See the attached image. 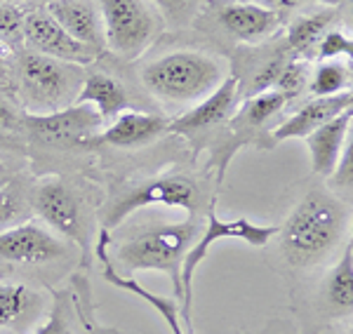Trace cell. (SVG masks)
Here are the masks:
<instances>
[{"label":"cell","instance_id":"obj_18","mask_svg":"<svg viewBox=\"0 0 353 334\" xmlns=\"http://www.w3.org/2000/svg\"><path fill=\"white\" fill-rule=\"evenodd\" d=\"M73 104H88L99 113L101 121H113L116 116H121L123 111H128L130 97L128 90L123 87V83H118L116 78L109 73H90L83 78V85L76 94Z\"/></svg>","mask_w":353,"mask_h":334},{"label":"cell","instance_id":"obj_22","mask_svg":"<svg viewBox=\"0 0 353 334\" xmlns=\"http://www.w3.org/2000/svg\"><path fill=\"white\" fill-rule=\"evenodd\" d=\"M285 106H288V101L283 94H278L276 90H264V92L245 99V104L238 106L236 113L231 116V123L241 129L261 127V125H266L273 116H278Z\"/></svg>","mask_w":353,"mask_h":334},{"label":"cell","instance_id":"obj_32","mask_svg":"<svg viewBox=\"0 0 353 334\" xmlns=\"http://www.w3.org/2000/svg\"><path fill=\"white\" fill-rule=\"evenodd\" d=\"M304 0H259V5H264V8H271V10H290V8H297L301 5Z\"/></svg>","mask_w":353,"mask_h":334},{"label":"cell","instance_id":"obj_29","mask_svg":"<svg viewBox=\"0 0 353 334\" xmlns=\"http://www.w3.org/2000/svg\"><path fill=\"white\" fill-rule=\"evenodd\" d=\"M151 3L158 5V10H161L170 24L181 26L191 19L193 3H196V0H151Z\"/></svg>","mask_w":353,"mask_h":334},{"label":"cell","instance_id":"obj_5","mask_svg":"<svg viewBox=\"0 0 353 334\" xmlns=\"http://www.w3.org/2000/svg\"><path fill=\"white\" fill-rule=\"evenodd\" d=\"M278 226H264V224H252L250 219H233V222H224L217 214L214 202L210 205L208 212V222L205 229L198 233L196 242L189 247V252L184 254V262H181L179 271V285H181V299H179V311L181 318L191 325V302H193V278H196V271L201 269V264L208 257L210 247L214 242L224 240V238H233V240H243L252 247H264L276 238Z\"/></svg>","mask_w":353,"mask_h":334},{"label":"cell","instance_id":"obj_11","mask_svg":"<svg viewBox=\"0 0 353 334\" xmlns=\"http://www.w3.org/2000/svg\"><path fill=\"white\" fill-rule=\"evenodd\" d=\"M19 123L45 141L57 144H85L104 125L99 113L88 104H71L50 113H26Z\"/></svg>","mask_w":353,"mask_h":334},{"label":"cell","instance_id":"obj_31","mask_svg":"<svg viewBox=\"0 0 353 334\" xmlns=\"http://www.w3.org/2000/svg\"><path fill=\"white\" fill-rule=\"evenodd\" d=\"M19 121H21V118H17V111H14V106L10 104V99L5 97V94H0V125L12 127Z\"/></svg>","mask_w":353,"mask_h":334},{"label":"cell","instance_id":"obj_6","mask_svg":"<svg viewBox=\"0 0 353 334\" xmlns=\"http://www.w3.org/2000/svg\"><path fill=\"white\" fill-rule=\"evenodd\" d=\"M104 43L121 59H137L161 33V17L146 0H97Z\"/></svg>","mask_w":353,"mask_h":334},{"label":"cell","instance_id":"obj_14","mask_svg":"<svg viewBox=\"0 0 353 334\" xmlns=\"http://www.w3.org/2000/svg\"><path fill=\"white\" fill-rule=\"evenodd\" d=\"M168 134V118L158 113L125 111L111 121L109 127L97 132L85 144L88 146H113V149H137Z\"/></svg>","mask_w":353,"mask_h":334},{"label":"cell","instance_id":"obj_25","mask_svg":"<svg viewBox=\"0 0 353 334\" xmlns=\"http://www.w3.org/2000/svg\"><path fill=\"white\" fill-rule=\"evenodd\" d=\"M309 85V61L297 59V56H290L288 64L283 66L281 76L276 78L271 90H276L278 94H283L285 101L290 104L292 99H297L301 92Z\"/></svg>","mask_w":353,"mask_h":334},{"label":"cell","instance_id":"obj_21","mask_svg":"<svg viewBox=\"0 0 353 334\" xmlns=\"http://www.w3.org/2000/svg\"><path fill=\"white\" fill-rule=\"evenodd\" d=\"M323 299L332 315H351L353 311V245H346L344 257L332 266L323 285Z\"/></svg>","mask_w":353,"mask_h":334},{"label":"cell","instance_id":"obj_3","mask_svg":"<svg viewBox=\"0 0 353 334\" xmlns=\"http://www.w3.org/2000/svg\"><path fill=\"white\" fill-rule=\"evenodd\" d=\"M198 229L193 222L184 224H156L139 229L132 238L123 242L116 250V257L111 259L113 266H121L128 273L137 271H163L174 282L176 302L181 299L179 271L184 254L196 242Z\"/></svg>","mask_w":353,"mask_h":334},{"label":"cell","instance_id":"obj_35","mask_svg":"<svg viewBox=\"0 0 353 334\" xmlns=\"http://www.w3.org/2000/svg\"><path fill=\"white\" fill-rule=\"evenodd\" d=\"M5 3H12V5H21V3H28V0H5Z\"/></svg>","mask_w":353,"mask_h":334},{"label":"cell","instance_id":"obj_19","mask_svg":"<svg viewBox=\"0 0 353 334\" xmlns=\"http://www.w3.org/2000/svg\"><path fill=\"white\" fill-rule=\"evenodd\" d=\"M334 19H337V10H332V8L297 17V19L288 26V36H285L288 52L304 61L313 59L318 41H321L327 28H332Z\"/></svg>","mask_w":353,"mask_h":334},{"label":"cell","instance_id":"obj_12","mask_svg":"<svg viewBox=\"0 0 353 334\" xmlns=\"http://www.w3.org/2000/svg\"><path fill=\"white\" fill-rule=\"evenodd\" d=\"M241 87H238V78L229 76L224 78L208 97H203L196 106L176 116L174 121H168V132L184 134V137H193L196 132H205V129L219 125L224 121H231V116L241 106Z\"/></svg>","mask_w":353,"mask_h":334},{"label":"cell","instance_id":"obj_1","mask_svg":"<svg viewBox=\"0 0 353 334\" xmlns=\"http://www.w3.org/2000/svg\"><path fill=\"white\" fill-rule=\"evenodd\" d=\"M349 224L346 207L327 191H311L294 205L278 226V245L283 259L294 269L321 264L337 247Z\"/></svg>","mask_w":353,"mask_h":334},{"label":"cell","instance_id":"obj_20","mask_svg":"<svg viewBox=\"0 0 353 334\" xmlns=\"http://www.w3.org/2000/svg\"><path fill=\"white\" fill-rule=\"evenodd\" d=\"M41 294L19 282H0V332L26 327L41 313Z\"/></svg>","mask_w":353,"mask_h":334},{"label":"cell","instance_id":"obj_36","mask_svg":"<svg viewBox=\"0 0 353 334\" xmlns=\"http://www.w3.org/2000/svg\"><path fill=\"white\" fill-rule=\"evenodd\" d=\"M323 3H339V0H323Z\"/></svg>","mask_w":353,"mask_h":334},{"label":"cell","instance_id":"obj_17","mask_svg":"<svg viewBox=\"0 0 353 334\" xmlns=\"http://www.w3.org/2000/svg\"><path fill=\"white\" fill-rule=\"evenodd\" d=\"M351 121H353V111L349 109L341 113V116L325 123V125L313 129L309 137H304L311 154L313 172L316 174L327 179L334 172L341 151H344V141L351 137Z\"/></svg>","mask_w":353,"mask_h":334},{"label":"cell","instance_id":"obj_2","mask_svg":"<svg viewBox=\"0 0 353 334\" xmlns=\"http://www.w3.org/2000/svg\"><path fill=\"white\" fill-rule=\"evenodd\" d=\"M224 81L219 59L198 50H174L141 69V83L153 97L170 104H191L208 97Z\"/></svg>","mask_w":353,"mask_h":334},{"label":"cell","instance_id":"obj_23","mask_svg":"<svg viewBox=\"0 0 353 334\" xmlns=\"http://www.w3.org/2000/svg\"><path fill=\"white\" fill-rule=\"evenodd\" d=\"M351 90V66L344 61H323L309 78V92L313 97L349 92Z\"/></svg>","mask_w":353,"mask_h":334},{"label":"cell","instance_id":"obj_13","mask_svg":"<svg viewBox=\"0 0 353 334\" xmlns=\"http://www.w3.org/2000/svg\"><path fill=\"white\" fill-rule=\"evenodd\" d=\"M217 21L229 36L248 45H259L276 36L283 26L281 12L252 0H229L217 8Z\"/></svg>","mask_w":353,"mask_h":334},{"label":"cell","instance_id":"obj_8","mask_svg":"<svg viewBox=\"0 0 353 334\" xmlns=\"http://www.w3.org/2000/svg\"><path fill=\"white\" fill-rule=\"evenodd\" d=\"M151 205L181 207L193 214L198 207V186L184 174H165V177L146 179L128 186L109 205V212L104 217V229H116L132 212Z\"/></svg>","mask_w":353,"mask_h":334},{"label":"cell","instance_id":"obj_34","mask_svg":"<svg viewBox=\"0 0 353 334\" xmlns=\"http://www.w3.org/2000/svg\"><path fill=\"white\" fill-rule=\"evenodd\" d=\"M5 52H8V48L0 43V78H3V73H5Z\"/></svg>","mask_w":353,"mask_h":334},{"label":"cell","instance_id":"obj_15","mask_svg":"<svg viewBox=\"0 0 353 334\" xmlns=\"http://www.w3.org/2000/svg\"><path fill=\"white\" fill-rule=\"evenodd\" d=\"M353 104V94L339 92L330 94V97H313L306 101L299 111H294L288 121H283L281 125L273 129V141H285V139H304L309 137L313 129L325 125L332 118L341 116L344 111H349Z\"/></svg>","mask_w":353,"mask_h":334},{"label":"cell","instance_id":"obj_9","mask_svg":"<svg viewBox=\"0 0 353 334\" xmlns=\"http://www.w3.org/2000/svg\"><path fill=\"white\" fill-rule=\"evenodd\" d=\"M66 257V242L41 222H26L5 229L0 233V262L14 266H43L61 262Z\"/></svg>","mask_w":353,"mask_h":334},{"label":"cell","instance_id":"obj_10","mask_svg":"<svg viewBox=\"0 0 353 334\" xmlns=\"http://www.w3.org/2000/svg\"><path fill=\"white\" fill-rule=\"evenodd\" d=\"M21 41L26 43L28 50L52 59L66 61V64L85 66L92 64L101 56L99 50L88 48L78 43L54 21V17L48 10H33L24 12V26H21Z\"/></svg>","mask_w":353,"mask_h":334},{"label":"cell","instance_id":"obj_33","mask_svg":"<svg viewBox=\"0 0 353 334\" xmlns=\"http://www.w3.org/2000/svg\"><path fill=\"white\" fill-rule=\"evenodd\" d=\"M10 181V172H8V167L3 165V163H0V189H3L5 184H8Z\"/></svg>","mask_w":353,"mask_h":334},{"label":"cell","instance_id":"obj_27","mask_svg":"<svg viewBox=\"0 0 353 334\" xmlns=\"http://www.w3.org/2000/svg\"><path fill=\"white\" fill-rule=\"evenodd\" d=\"M21 26H24V10L19 5L0 0V43L5 48H14L21 41Z\"/></svg>","mask_w":353,"mask_h":334},{"label":"cell","instance_id":"obj_26","mask_svg":"<svg viewBox=\"0 0 353 334\" xmlns=\"http://www.w3.org/2000/svg\"><path fill=\"white\" fill-rule=\"evenodd\" d=\"M353 54V41L346 31L341 28H327L323 33V38L316 45V52H313V59H323V61H337L339 56H346L351 59Z\"/></svg>","mask_w":353,"mask_h":334},{"label":"cell","instance_id":"obj_7","mask_svg":"<svg viewBox=\"0 0 353 334\" xmlns=\"http://www.w3.org/2000/svg\"><path fill=\"white\" fill-rule=\"evenodd\" d=\"M28 200H31V209L43 219L48 229H52L59 238H66L68 242L81 245L83 259H88V212H85L83 198L73 186L61 179H45L33 186Z\"/></svg>","mask_w":353,"mask_h":334},{"label":"cell","instance_id":"obj_4","mask_svg":"<svg viewBox=\"0 0 353 334\" xmlns=\"http://www.w3.org/2000/svg\"><path fill=\"white\" fill-rule=\"evenodd\" d=\"M14 73L19 78L26 106L33 113H50L68 101H76L83 85L81 66L66 64L33 50H19L14 54Z\"/></svg>","mask_w":353,"mask_h":334},{"label":"cell","instance_id":"obj_24","mask_svg":"<svg viewBox=\"0 0 353 334\" xmlns=\"http://www.w3.org/2000/svg\"><path fill=\"white\" fill-rule=\"evenodd\" d=\"M31 200L24 186L19 181L10 179L8 184L0 189V233L5 229H12V226L26 222V217L31 214Z\"/></svg>","mask_w":353,"mask_h":334},{"label":"cell","instance_id":"obj_30","mask_svg":"<svg viewBox=\"0 0 353 334\" xmlns=\"http://www.w3.org/2000/svg\"><path fill=\"white\" fill-rule=\"evenodd\" d=\"M351 158H353V151H351V137H349V139H346L344 151H341V156L337 160V167H334V172L330 174L337 186H346V189H351V177H353Z\"/></svg>","mask_w":353,"mask_h":334},{"label":"cell","instance_id":"obj_28","mask_svg":"<svg viewBox=\"0 0 353 334\" xmlns=\"http://www.w3.org/2000/svg\"><path fill=\"white\" fill-rule=\"evenodd\" d=\"M36 334H73L71 322H68V304H66V299H61V294L54 297L50 318Z\"/></svg>","mask_w":353,"mask_h":334},{"label":"cell","instance_id":"obj_16","mask_svg":"<svg viewBox=\"0 0 353 334\" xmlns=\"http://www.w3.org/2000/svg\"><path fill=\"white\" fill-rule=\"evenodd\" d=\"M45 10L71 38L104 52V28L94 0H50Z\"/></svg>","mask_w":353,"mask_h":334}]
</instances>
